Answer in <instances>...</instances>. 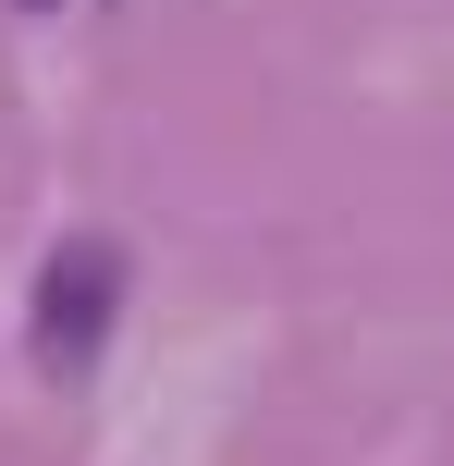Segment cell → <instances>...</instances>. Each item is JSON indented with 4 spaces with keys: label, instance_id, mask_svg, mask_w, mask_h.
<instances>
[{
    "label": "cell",
    "instance_id": "1",
    "mask_svg": "<svg viewBox=\"0 0 454 466\" xmlns=\"http://www.w3.org/2000/svg\"><path fill=\"white\" fill-rule=\"evenodd\" d=\"M111 307H123V258L98 246V233H74V246L49 258V282H37V344H49V369H86V344L111 331Z\"/></svg>",
    "mask_w": 454,
    "mask_h": 466
}]
</instances>
